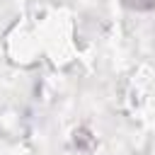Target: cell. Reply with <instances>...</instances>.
I'll return each mask as SVG.
<instances>
[{
	"label": "cell",
	"mask_w": 155,
	"mask_h": 155,
	"mask_svg": "<svg viewBox=\"0 0 155 155\" xmlns=\"http://www.w3.org/2000/svg\"><path fill=\"white\" fill-rule=\"evenodd\" d=\"M126 7H133V10H150L155 7V0H124Z\"/></svg>",
	"instance_id": "6da1fadb"
}]
</instances>
